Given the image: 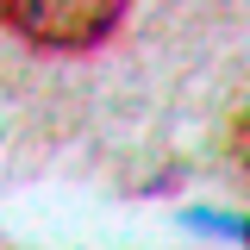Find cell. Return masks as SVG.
<instances>
[{
	"mask_svg": "<svg viewBox=\"0 0 250 250\" xmlns=\"http://www.w3.org/2000/svg\"><path fill=\"white\" fill-rule=\"evenodd\" d=\"M0 25L44 50H88L125 25L119 0H0Z\"/></svg>",
	"mask_w": 250,
	"mask_h": 250,
	"instance_id": "1",
	"label": "cell"
},
{
	"mask_svg": "<svg viewBox=\"0 0 250 250\" xmlns=\"http://www.w3.org/2000/svg\"><path fill=\"white\" fill-rule=\"evenodd\" d=\"M231 150H238V163H244V169H250V113H244V119H238V131H231Z\"/></svg>",
	"mask_w": 250,
	"mask_h": 250,
	"instance_id": "2",
	"label": "cell"
}]
</instances>
